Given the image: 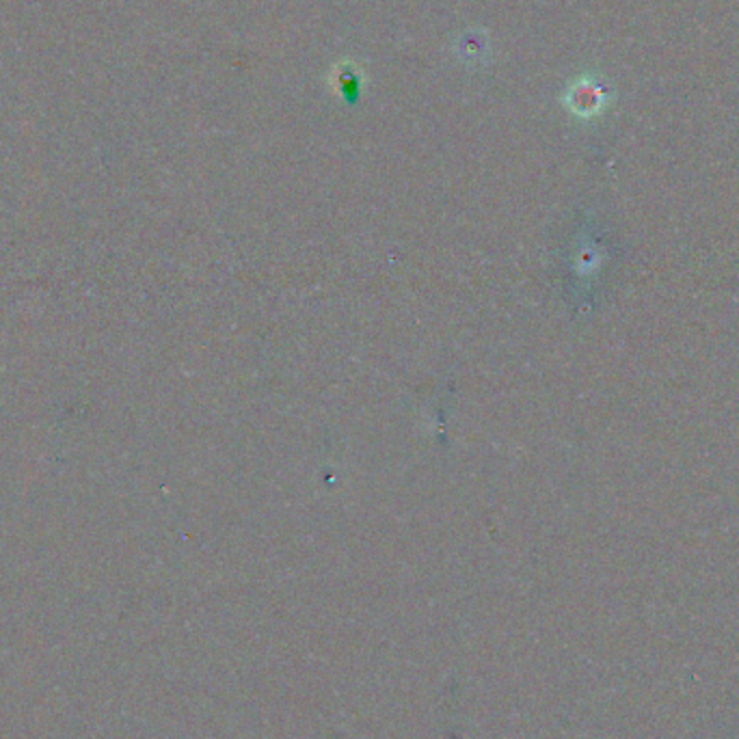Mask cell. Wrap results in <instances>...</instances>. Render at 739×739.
Segmentation results:
<instances>
[{"label": "cell", "instance_id": "cell-1", "mask_svg": "<svg viewBox=\"0 0 739 739\" xmlns=\"http://www.w3.org/2000/svg\"><path fill=\"white\" fill-rule=\"evenodd\" d=\"M607 102H609V89L592 74L580 76L574 85H569L567 96H565L567 109L582 120L596 118L607 107Z\"/></svg>", "mask_w": 739, "mask_h": 739}]
</instances>
